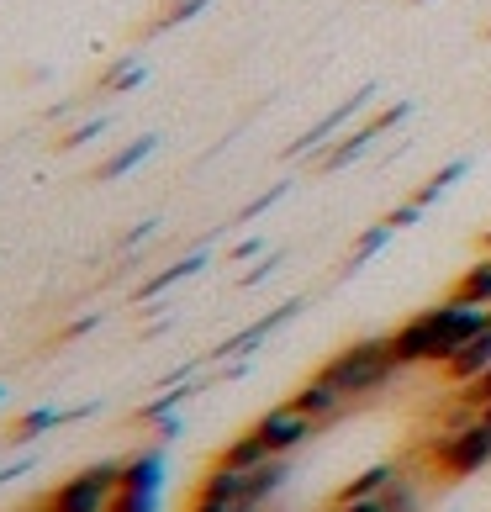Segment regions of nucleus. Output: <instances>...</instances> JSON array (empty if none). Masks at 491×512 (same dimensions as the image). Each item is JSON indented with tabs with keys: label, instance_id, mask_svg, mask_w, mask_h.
Returning a JSON list of instances; mask_svg holds the SVG:
<instances>
[{
	"label": "nucleus",
	"instance_id": "obj_4",
	"mask_svg": "<svg viewBox=\"0 0 491 512\" xmlns=\"http://www.w3.org/2000/svg\"><path fill=\"white\" fill-rule=\"evenodd\" d=\"M164 470H169V465H164L159 449L122 460V491H117V502H111V512H159Z\"/></svg>",
	"mask_w": 491,
	"mask_h": 512
},
{
	"label": "nucleus",
	"instance_id": "obj_21",
	"mask_svg": "<svg viewBox=\"0 0 491 512\" xmlns=\"http://www.w3.org/2000/svg\"><path fill=\"white\" fill-rule=\"evenodd\" d=\"M338 512H386L381 497H365V502H338Z\"/></svg>",
	"mask_w": 491,
	"mask_h": 512
},
{
	"label": "nucleus",
	"instance_id": "obj_17",
	"mask_svg": "<svg viewBox=\"0 0 491 512\" xmlns=\"http://www.w3.org/2000/svg\"><path fill=\"white\" fill-rule=\"evenodd\" d=\"M460 175H465V159H460V164H449L444 175H433V185H423V191L412 196V201H418V206H433V201H439V196H444V191H449V185H455Z\"/></svg>",
	"mask_w": 491,
	"mask_h": 512
},
{
	"label": "nucleus",
	"instance_id": "obj_16",
	"mask_svg": "<svg viewBox=\"0 0 491 512\" xmlns=\"http://www.w3.org/2000/svg\"><path fill=\"white\" fill-rule=\"evenodd\" d=\"M53 423H64V412H48V407H43V412L22 417V423L11 428V439H16V444H27V439H37V433H43V428H53Z\"/></svg>",
	"mask_w": 491,
	"mask_h": 512
},
{
	"label": "nucleus",
	"instance_id": "obj_3",
	"mask_svg": "<svg viewBox=\"0 0 491 512\" xmlns=\"http://www.w3.org/2000/svg\"><path fill=\"white\" fill-rule=\"evenodd\" d=\"M433 460H439L449 476H476V470H486L491 465V407H481L476 423L444 433V444L433 449Z\"/></svg>",
	"mask_w": 491,
	"mask_h": 512
},
{
	"label": "nucleus",
	"instance_id": "obj_7",
	"mask_svg": "<svg viewBox=\"0 0 491 512\" xmlns=\"http://www.w3.org/2000/svg\"><path fill=\"white\" fill-rule=\"evenodd\" d=\"M291 407H301V412L312 417V423H333V417L349 407V396L338 391L333 381H323V375H312V381H301V386H296Z\"/></svg>",
	"mask_w": 491,
	"mask_h": 512
},
{
	"label": "nucleus",
	"instance_id": "obj_15",
	"mask_svg": "<svg viewBox=\"0 0 491 512\" xmlns=\"http://www.w3.org/2000/svg\"><path fill=\"white\" fill-rule=\"evenodd\" d=\"M148 154H154V138H138V143H127L122 154H117V159L106 164V180H117V175H127V169H132V164H143Z\"/></svg>",
	"mask_w": 491,
	"mask_h": 512
},
{
	"label": "nucleus",
	"instance_id": "obj_8",
	"mask_svg": "<svg viewBox=\"0 0 491 512\" xmlns=\"http://www.w3.org/2000/svg\"><path fill=\"white\" fill-rule=\"evenodd\" d=\"M249 481H254V470H233V465H217L201 476V491L196 497L201 502H249ZM254 507V502H249Z\"/></svg>",
	"mask_w": 491,
	"mask_h": 512
},
{
	"label": "nucleus",
	"instance_id": "obj_9",
	"mask_svg": "<svg viewBox=\"0 0 491 512\" xmlns=\"http://www.w3.org/2000/svg\"><path fill=\"white\" fill-rule=\"evenodd\" d=\"M444 370H449V381H455V386H476L481 375L491 370V328L470 338L460 354H449V359H444Z\"/></svg>",
	"mask_w": 491,
	"mask_h": 512
},
{
	"label": "nucleus",
	"instance_id": "obj_18",
	"mask_svg": "<svg viewBox=\"0 0 491 512\" xmlns=\"http://www.w3.org/2000/svg\"><path fill=\"white\" fill-rule=\"evenodd\" d=\"M201 11V0H169V11L159 16V27H175V22H185V16H196Z\"/></svg>",
	"mask_w": 491,
	"mask_h": 512
},
{
	"label": "nucleus",
	"instance_id": "obj_10",
	"mask_svg": "<svg viewBox=\"0 0 491 512\" xmlns=\"http://www.w3.org/2000/svg\"><path fill=\"white\" fill-rule=\"evenodd\" d=\"M270 460H280V454H270V444H264L254 428L238 433V439L217 454V465H233V470H259V465H270Z\"/></svg>",
	"mask_w": 491,
	"mask_h": 512
},
{
	"label": "nucleus",
	"instance_id": "obj_23",
	"mask_svg": "<svg viewBox=\"0 0 491 512\" xmlns=\"http://www.w3.org/2000/svg\"><path fill=\"white\" fill-rule=\"evenodd\" d=\"M333 512H338V507H333Z\"/></svg>",
	"mask_w": 491,
	"mask_h": 512
},
{
	"label": "nucleus",
	"instance_id": "obj_13",
	"mask_svg": "<svg viewBox=\"0 0 491 512\" xmlns=\"http://www.w3.org/2000/svg\"><path fill=\"white\" fill-rule=\"evenodd\" d=\"M381 502H386V512H418V507H423V486L402 470V476L381 491Z\"/></svg>",
	"mask_w": 491,
	"mask_h": 512
},
{
	"label": "nucleus",
	"instance_id": "obj_11",
	"mask_svg": "<svg viewBox=\"0 0 491 512\" xmlns=\"http://www.w3.org/2000/svg\"><path fill=\"white\" fill-rule=\"evenodd\" d=\"M396 476H402V465H396V460H381V465H370L365 476H354L344 491H338V502H365V497H381V491H386Z\"/></svg>",
	"mask_w": 491,
	"mask_h": 512
},
{
	"label": "nucleus",
	"instance_id": "obj_20",
	"mask_svg": "<svg viewBox=\"0 0 491 512\" xmlns=\"http://www.w3.org/2000/svg\"><path fill=\"white\" fill-rule=\"evenodd\" d=\"M191 512H259V507H249V502H201V497H196Z\"/></svg>",
	"mask_w": 491,
	"mask_h": 512
},
{
	"label": "nucleus",
	"instance_id": "obj_14",
	"mask_svg": "<svg viewBox=\"0 0 491 512\" xmlns=\"http://www.w3.org/2000/svg\"><path fill=\"white\" fill-rule=\"evenodd\" d=\"M201 254H191V259H180V264H169V270L164 275H154V280H148V286H143V296H159V291H169V286H175V280H191L196 270H201Z\"/></svg>",
	"mask_w": 491,
	"mask_h": 512
},
{
	"label": "nucleus",
	"instance_id": "obj_22",
	"mask_svg": "<svg viewBox=\"0 0 491 512\" xmlns=\"http://www.w3.org/2000/svg\"><path fill=\"white\" fill-rule=\"evenodd\" d=\"M249 254H259V238H243L238 249H233V259H249Z\"/></svg>",
	"mask_w": 491,
	"mask_h": 512
},
{
	"label": "nucleus",
	"instance_id": "obj_19",
	"mask_svg": "<svg viewBox=\"0 0 491 512\" xmlns=\"http://www.w3.org/2000/svg\"><path fill=\"white\" fill-rule=\"evenodd\" d=\"M418 212H423V206H418V201H407L402 212H391V217H386V227H391V233H396V227H412V222H418Z\"/></svg>",
	"mask_w": 491,
	"mask_h": 512
},
{
	"label": "nucleus",
	"instance_id": "obj_6",
	"mask_svg": "<svg viewBox=\"0 0 491 512\" xmlns=\"http://www.w3.org/2000/svg\"><path fill=\"white\" fill-rule=\"evenodd\" d=\"M317 428H323V423H312V417L301 412V407H291V402L270 407V412H264L259 423H254V433H259L264 444H270V454H291V449H301Z\"/></svg>",
	"mask_w": 491,
	"mask_h": 512
},
{
	"label": "nucleus",
	"instance_id": "obj_12",
	"mask_svg": "<svg viewBox=\"0 0 491 512\" xmlns=\"http://www.w3.org/2000/svg\"><path fill=\"white\" fill-rule=\"evenodd\" d=\"M449 301H465V307H491V254L481 264H470V270L455 280Z\"/></svg>",
	"mask_w": 491,
	"mask_h": 512
},
{
	"label": "nucleus",
	"instance_id": "obj_2",
	"mask_svg": "<svg viewBox=\"0 0 491 512\" xmlns=\"http://www.w3.org/2000/svg\"><path fill=\"white\" fill-rule=\"evenodd\" d=\"M117 491H122V460H106V465H90L80 476H69L43 502V512H111Z\"/></svg>",
	"mask_w": 491,
	"mask_h": 512
},
{
	"label": "nucleus",
	"instance_id": "obj_5",
	"mask_svg": "<svg viewBox=\"0 0 491 512\" xmlns=\"http://www.w3.org/2000/svg\"><path fill=\"white\" fill-rule=\"evenodd\" d=\"M391 354H396V365H439L444 359V317L439 307H428L418 312L412 322H402V328L391 333Z\"/></svg>",
	"mask_w": 491,
	"mask_h": 512
},
{
	"label": "nucleus",
	"instance_id": "obj_1",
	"mask_svg": "<svg viewBox=\"0 0 491 512\" xmlns=\"http://www.w3.org/2000/svg\"><path fill=\"white\" fill-rule=\"evenodd\" d=\"M317 375H323V381H333V386L354 402V396H370V391L391 386L396 375H402V365H396V354H391V333H386V338H360V344L338 349V354H333Z\"/></svg>",
	"mask_w": 491,
	"mask_h": 512
}]
</instances>
